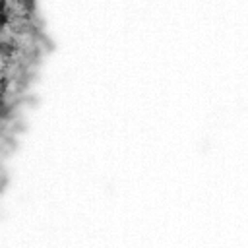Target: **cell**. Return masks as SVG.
<instances>
[{
    "label": "cell",
    "mask_w": 248,
    "mask_h": 248,
    "mask_svg": "<svg viewBox=\"0 0 248 248\" xmlns=\"http://www.w3.org/2000/svg\"><path fill=\"white\" fill-rule=\"evenodd\" d=\"M14 52H16V45L12 41H0V56L2 58H10V56H14Z\"/></svg>",
    "instance_id": "6da1fadb"
},
{
    "label": "cell",
    "mask_w": 248,
    "mask_h": 248,
    "mask_svg": "<svg viewBox=\"0 0 248 248\" xmlns=\"http://www.w3.org/2000/svg\"><path fill=\"white\" fill-rule=\"evenodd\" d=\"M12 112V108H10V105L6 103V99H4V95L0 93V120H4V118H8V114Z\"/></svg>",
    "instance_id": "7a4b0ae2"
},
{
    "label": "cell",
    "mask_w": 248,
    "mask_h": 248,
    "mask_svg": "<svg viewBox=\"0 0 248 248\" xmlns=\"http://www.w3.org/2000/svg\"><path fill=\"white\" fill-rule=\"evenodd\" d=\"M8 23H10V14H8V10L0 8V29H4Z\"/></svg>",
    "instance_id": "3957f363"
},
{
    "label": "cell",
    "mask_w": 248,
    "mask_h": 248,
    "mask_svg": "<svg viewBox=\"0 0 248 248\" xmlns=\"http://www.w3.org/2000/svg\"><path fill=\"white\" fill-rule=\"evenodd\" d=\"M23 6L27 12H33L35 10V0H23Z\"/></svg>",
    "instance_id": "277c9868"
}]
</instances>
